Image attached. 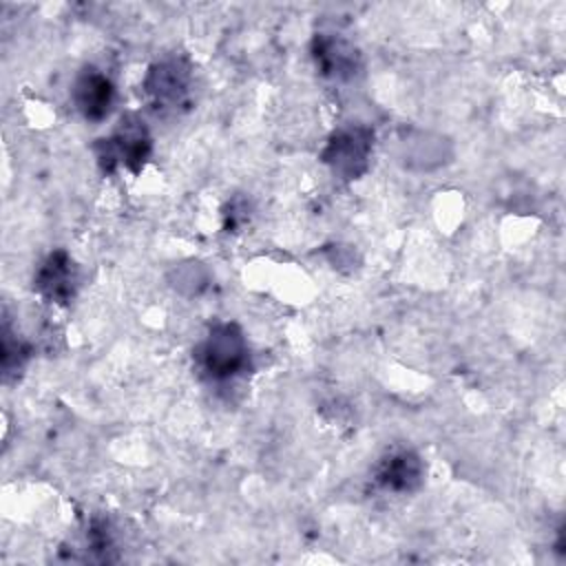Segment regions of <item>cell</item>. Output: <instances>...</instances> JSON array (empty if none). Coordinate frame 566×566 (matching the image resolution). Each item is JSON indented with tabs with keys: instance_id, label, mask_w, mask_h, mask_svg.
<instances>
[{
	"instance_id": "9",
	"label": "cell",
	"mask_w": 566,
	"mask_h": 566,
	"mask_svg": "<svg viewBox=\"0 0 566 566\" xmlns=\"http://www.w3.org/2000/svg\"><path fill=\"white\" fill-rule=\"evenodd\" d=\"M13 334L9 332V325H4V336H2V367H4V374H11L15 369L22 367V363L27 360L29 356V347L18 340V338H11Z\"/></svg>"
},
{
	"instance_id": "4",
	"label": "cell",
	"mask_w": 566,
	"mask_h": 566,
	"mask_svg": "<svg viewBox=\"0 0 566 566\" xmlns=\"http://www.w3.org/2000/svg\"><path fill=\"white\" fill-rule=\"evenodd\" d=\"M371 153V130L365 126L340 128L327 142L323 161L343 179H356L365 168Z\"/></svg>"
},
{
	"instance_id": "2",
	"label": "cell",
	"mask_w": 566,
	"mask_h": 566,
	"mask_svg": "<svg viewBox=\"0 0 566 566\" xmlns=\"http://www.w3.org/2000/svg\"><path fill=\"white\" fill-rule=\"evenodd\" d=\"M99 142L102 144H97V157L106 170H113L117 164H124L128 170L137 172L150 153L148 130L144 122L135 115L122 117L115 133Z\"/></svg>"
},
{
	"instance_id": "6",
	"label": "cell",
	"mask_w": 566,
	"mask_h": 566,
	"mask_svg": "<svg viewBox=\"0 0 566 566\" xmlns=\"http://www.w3.org/2000/svg\"><path fill=\"white\" fill-rule=\"evenodd\" d=\"M71 97H73V104L82 113L84 119L99 122L108 115V111L113 106L115 88H113L111 80L104 73L95 71V69H84L75 77Z\"/></svg>"
},
{
	"instance_id": "1",
	"label": "cell",
	"mask_w": 566,
	"mask_h": 566,
	"mask_svg": "<svg viewBox=\"0 0 566 566\" xmlns=\"http://www.w3.org/2000/svg\"><path fill=\"white\" fill-rule=\"evenodd\" d=\"M195 367L203 378L214 382L241 376L250 367V347L239 325H214L195 347Z\"/></svg>"
},
{
	"instance_id": "8",
	"label": "cell",
	"mask_w": 566,
	"mask_h": 566,
	"mask_svg": "<svg viewBox=\"0 0 566 566\" xmlns=\"http://www.w3.org/2000/svg\"><path fill=\"white\" fill-rule=\"evenodd\" d=\"M314 60L325 75L336 80H347L358 69L356 49L347 40L334 35H318L314 40Z\"/></svg>"
},
{
	"instance_id": "7",
	"label": "cell",
	"mask_w": 566,
	"mask_h": 566,
	"mask_svg": "<svg viewBox=\"0 0 566 566\" xmlns=\"http://www.w3.org/2000/svg\"><path fill=\"white\" fill-rule=\"evenodd\" d=\"M424 475L422 460L411 449H398L382 458L376 469V482L385 491L411 493L420 486Z\"/></svg>"
},
{
	"instance_id": "5",
	"label": "cell",
	"mask_w": 566,
	"mask_h": 566,
	"mask_svg": "<svg viewBox=\"0 0 566 566\" xmlns=\"http://www.w3.org/2000/svg\"><path fill=\"white\" fill-rule=\"evenodd\" d=\"M77 272L73 259L64 250L51 252L33 276V290L51 303H69L75 294Z\"/></svg>"
},
{
	"instance_id": "3",
	"label": "cell",
	"mask_w": 566,
	"mask_h": 566,
	"mask_svg": "<svg viewBox=\"0 0 566 566\" xmlns=\"http://www.w3.org/2000/svg\"><path fill=\"white\" fill-rule=\"evenodd\" d=\"M192 84V69L186 57H166L153 64L144 80V91L157 111H177L186 104Z\"/></svg>"
}]
</instances>
